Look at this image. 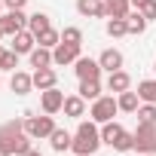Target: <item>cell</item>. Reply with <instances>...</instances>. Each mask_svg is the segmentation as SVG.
<instances>
[{"mask_svg": "<svg viewBox=\"0 0 156 156\" xmlns=\"http://www.w3.org/2000/svg\"><path fill=\"white\" fill-rule=\"evenodd\" d=\"M101 129L95 119H80V126H76V135H73V144H70V153L73 156H92L98 153L101 147Z\"/></svg>", "mask_w": 156, "mask_h": 156, "instance_id": "6da1fadb", "label": "cell"}, {"mask_svg": "<svg viewBox=\"0 0 156 156\" xmlns=\"http://www.w3.org/2000/svg\"><path fill=\"white\" fill-rule=\"evenodd\" d=\"M116 113H119V104H116L113 95H101V98H95V101H92V110H89V116H92L98 126L110 122Z\"/></svg>", "mask_w": 156, "mask_h": 156, "instance_id": "7a4b0ae2", "label": "cell"}, {"mask_svg": "<svg viewBox=\"0 0 156 156\" xmlns=\"http://www.w3.org/2000/svg\"><path fill=\"white\" fill-rule=\"evenodd\" d=\"M55 129H58V126H55V119H52L49 113H43V116H25V132H28L34 141H46Z\"/></svg>", "mask_w": 156, "mask_h": 156, "instance_id": "3957f363", "label": "cell"}, {"mask_svg": "<svg viewBox=\"0 0 156 156\" xmlns=\"http://www.w3.org/2000/svg\"><path fill=\"white\" fill-rule=\"evenodd\" d=\"M135 135V150L138 153H156V122H138Z\"/></svg>", "mask_w": 156, "mask_h": 156, "instance_id": "277c9868", "label": "cell"}, {"mask_svg": "<svg viewBox=\"0 0 156 156\" xmlns=\"http://www.w3.org/2000/svg\"><path fill=\"white\" fill-rule=\"evenodd\" d=\"M25 28H28L25 9H6V16H0V31H3V37H16Z\"/></svg>", "mask_w": 156, "mask_h": 156, "instance_id": "5b68a950", "label": "cell"}, {"mask_svg": "<svg viewBox=\"0 0 156 156\" xmlns=\"http://www.w3.org/2000/svg\"><path fill=\"white\" fill-rule=\"evenodd\" d=\"M101 64H98V58H86V55H80L73 61V73L80 76V80H98L101 76Z\"/></svg>", "mask_w": 156, "mask_h": 156, "instance_id": "8992f818", "label": "cell"}, {"mask_svg": "<svg viewBox=\"0 0 156 156\" xmlns=\"http://www.w3.org/2000/svg\"><path fill=\"white\" fill-rule=\"evenodd\" d=\"M64 92H58V86H52V89H46V92H40V107H43V113H58L61 107H64Z\"/></svg>", "mask_w": 156, "mask_h": 156, "instance_id": "52a82bcc", "label": "cell"}, {"mask_svg": "<svg viewBox=\"0 0 156 156\" xmlns=\"http://www.w3.org/2000/svg\"><path fill=\"white\" fill-rule=\"evenodd\" d=\"M76 58H80V46H73V43H58L55 49H52V64H58V67H64V64H73Z\"/></svg>", "mask_w": 156, "mask_h": 156, "instance_id": "ba28073f", "label": "cell"}, {"mask_svg": "<svg viewBox=\"0 0 156 156\" xmlns=\"http://www.w3.org/2000/svg\"><path fill=\"white\" fill-rule=\"evenodd\" d=\"M34 46H37V37L25 28V31H19L16 37H12V52L16 55H31L34 52Z\"/></svg>", "mask_w": 156, "mask_h": 156, "instance_id": "9c48e42d", "label": "cell"}, {"mask_svg": "<svg viewBox=\"0 0 156 156\" xmlns=\"http://www.w3.org/2000/svg\"><path fill=\"white\" fill-rule=\"evenodd\" d=\"M76 12L83 19H104V0H76Z\"/></svg>", "mask_w": 156, "mask_h": 156, "instance_id": "30bf717a", "label": "cell"}, {"mask_svg": "<svg viewBox=\"0 0 156 156\" xmlns=\"http://www.w3.org/2000/svg\"><path fill=\"white\" fill-rule=\"evenodd\" d=\"M52 86H58V73H55L52 67H37V70H34V89L46 92V89H52Z\"/></svg>", "mask_w": 156, "mask_h": 156, "instance_id": "8fae6325", "label": "cell"}, {"mask_svg": "<svg viewBox=\"0 0 156 156\" xmlns=\"http://www.w3.org/2000/svg\"><path fill=\"white\" fill-rule=\"evenodd\" d=\"M61 110H64V116H70V119H83V116H86V98H83V95H67Z\"/></svg>", "mask_w": 156, "mask_h": 156, "instance_id": "7c38bea8", "label": "cell"}, {"mask_svg": "<svg viewBox=\"0 0 156 156\" xmlns=\"http://www.w3.org/2000/svg\"><path fill=\"white\" fill-rule=\"evenodd\" d=\"M9 89H12L16 95H28V92L34 89V73H25V70H12Z\"/></svg>", "mask_w": 156, "mask_h": 156, "instance_id": "4fadbf2b", "label": "cell"}, {"mask_svg": "<svg viewBox=\"0 0 156 156\" xmlns=\"http://www.w3.org/2000/svg\"><path fill=\"white\" fill-rule=\"evenodd\" d=\"M107 89H110L113 95H119V92L132 89V76H129L126 70H110V73H107Z\"/></svg>", "mask_w": 156, "mask_h": 156, "instance_id": "5bb4252c", "label": "cell"}, {"mask_svg": "<svg viewBox=\"0 0 156 156\" xmlns=\"http://www.w3.org/2000/svg\"><path fill=\"white\" fill-rule=\"evenodd\" d=\"M98 64H101L107 73H110V70H122V52L110 46V49H104V52L98 55Z\"/></svg>", "mask_w": 156, "mask_h": 156, "instance_id": "9a60e30c", "label": "cell"}, {"mask_svg": "<svg viewBox=\"0 0 156 156\" xmlns=\"http://www.w3.org/2000/svg\"><path fill=\"white\" fill-rule=\"evenodd\" d=\"M104 12L107 19H126L132 12V3L129 0H104Z\"/></svg>", "mask_w": 156, "mask_h": 156, "instance_id": "2e32d148", "label": "cell"}, {"mask_svg": "<svg viewBox=\"0 0 156 156\" xmlns=\"http://www.w3.org/2000/svg\"><path fill=\"white\" fill-rule=\"evenodd\" d=\"M116 104H119V110H122V113H135V110L141 107V98H138V92L126 89V92H119V95H116Z\"/></svg>", "mask_w": 156, "mask_h": 156, "instance_id": "e0dca14e", "label": "cell"}, {"mask_svg": "<svg viewBox=\"0 0 156 156\" xmlns=\"http://www.w3.org/2000/svg\"><path fill=\"white\" fill-rule=\"evenodd\" d=\"M49 144H52V150H55V153H64V150H70L73 135H70V132H64V129H55V132L49 135Z\"/></svg>", "mask_w": 156, "mask_h": 156, "instance_id": "ac0fdd59", "label": "cell"}, {"mask_svg": "<svg viewBox=\"0 0 156 156\" xmlns=\"http://www.w3.org/2000/svg\"><path fill=\"white\" fill-rule=\"evenodd\" d=\"M28 58H31V67L34 70L37 67H52V49H46V46H34V52Z\"/></svg>", "mask_w": 156, "mask_h": 156, "instance_id": "d6986e66", "label": "cell"}, {"mask_svg": "<svg viewBox=\"0 0 156 156\" xmlns=\"http://www.w3.org/2000/svg\"><path fill=\"white\" fill-rule=\"evenodd\" d=\"M76 95H83L86 101L101 98V80H80V89H76Z\"/></svg>", "mask_w": 156, "mask_h": 156, "instance_id": "ffe728a7", "label": "cell"}, {"mask_svg": "<svg viewBox=\"0 0 156 156\" xmlns=\"http://www.w3.org/2000/svg\"><path fill=\"white\" fill-rule=\"evenodd\" d=\"M46 28H52V22H49L46 12H34V16H28V31H31L34 37H40Z\"/></svg>", "mask_w": 156, "mask_h": 156, "instance_id": "44dd1931", "label": "cell"}, {"mask_svg": "<svg viewBox=\"0 0 156 156\" xmlns=\"http://www.w3.org/2000/svg\"><path fill=\"white\" fill-rule=\"evenodd\" d=\"M122 132H126V129H122L116 119H110V122H104V126H101V141H104L107 147H113V144H116V138H119Z\"/></svg>", "mask_w": 156, "mask_h": 156, "instance_id": "7402d4cb", "label": "cell"}, {"mask_svg": "<svg viewBox=\"0 0 156 156\" xmlns=\"http://www.w3.org/2000/svg\"><path fill=\"white\" fill-rule=\"evenodd\" d=\"M126 25H129V34H144V31H147V19H144L141 9L129 12V16H126Z\"/></svg>", "mask_w": 156, "mask_h": 156, "instance_id": "603a6c76", "label": "cell"}, {"mask_svg": "<svg viewBox=\"0 0 156 156\" xmlns=\"http://www.w3.org/2000/svg\"><path fill=\"white\" fill-rule=\"evenodd\" d=\"M138 98L144 104H156V80H141L138 83Z\"/></svg>", "mask_w": 156, "mask_h": 156, "instance_id": "cb8c5ba5", "label": "cell"}, {"mask_svg": "<svg viewBox=\"0 0 156 156\" xmlns=\"http://www.w3.org/2000/svg\"><path fill=\"white\" fill-rule=\"evenodd\" d=\"M58 43H61V31H55V28H46L37 37V46H46V49H55Z\"/></svg>", "mask_w": 156, "mask_h": 156, "instance_id": "d4e9b609", "label": "cell"}, {"mask_svg": "<svg viewBox=\"0 0 156 156\" xmlns=\"http://www.w3.org/2000/svg\"><path fill=\"white\" fill-rule=\"evenodd\" d=\"M19 67V55L12 49H3L0 46V70H16Z\"/></svg>", "mask_w": 156, "mask_h": 156, "instance_id": "484cf974", "label": "cell"}, {"mask_svg": "<svg viewBox=\"0 0 156 156\" xmlns=\"http://www.w3.org/2000/svg\"><path fill=\"white\" fill-rule=\"evenodd\" d=\"M126 34H129L126 19H107V37H126Z\"/></svg>", "mask_w": 156, "mask_h": 156, "instance_id": "4316f807", "label": "cell"}, {"mask_svg": "<svg viewBox=\"0 0 156 156\" xmlns=\"http://www.w3.org/2000/svg\"><path fill=\"white\" fill-rule=\"evenodd\" d=\"M113 150H116V153H129V150H135V135H132V132H122V135L116 138Z\"/></svg>", "mask_w": 156, "mask_h": 156, "instance_id": "83f0119b", "label": "cell"}, {"mask_svg": "<svg viewBox=\"0 0 156 156\" xmlns=\"http://www.w3.org/2000/svg\"><path fill=\"white\" fill-rule=\"evenodd\" d=\"M135 113H138V122H156V104H144L141 101V107Z\"/></svg>", "mask_w": 156, "mask_h": 156, "instance_id": "f1b7e54d", "label": "cell"}, {"mask_svg": "<svg viewBox=\"0 0 156 156\" xmlns=\"http://www.w3.org/2000/svg\"><path fill=\"white\" fill-rule=\"evenodd\" d=\"M61 40L80 46V43H83V31H80V28H64V31H61Z\"/></svg>", "mask_w": 156, "mask_h": 156, "instance_id": "f546056e", "label": "cell"}, {"mask_svg": "<svg viewBox=\"0 0 156 156\" xmlns=\"http://www.w3.org/2000/svg\"><path fill=\"white\" fill-rule=\"evenodd\" d=\"M141 12H144V19H147V22H153V19H156V0H150V3H147Z\"/></svg>", "mask_w": 156, "mask_h": 156, "instance_id": "4dcf8cb0", "label": "cell"}, {"mask_svg": "<svg viewBox=\"0 0 156 156\" xmlns=\"http://www.w3.org/2000/svg\"><path fill=\"white\" fill-rule=\"evenodd\" d=\"M25 3H28V0H3L6 9H25Z\"/></svg>", "mask_w": 156, "mask_h": 156, "instance_id": "1f68e13d", "label": "cell"}, {"mask_svg": "<svg viewBox=\"0 0 156 156\" xmlns=\"http://www.w3.org/2000/svg\"><path fill=\"white\" fill-rule=\"evenodd\" d=\"M129 3H132V6H135V9H144V6H147V3H150V0H129Z\"/></svg>", "mask_w": 156, "mask_h": 156, "instance_id": "d6a6232c", "label": "cell"}, {"mask_svg": "<svg viewBox=\"0 0 156 156\" xmlns=\"http://www.w3.org/2000/svg\"><path fill=\"white\" fill-rule=\"evenodd\" d=\"M0 156H12V153H9V147H6L3 141H0Z\"/></svg>", "mask_w": 156, "mask_h": 156, "instance_id": "836d02e7", "label": "cell"}, {"mask_svg": "<svg viewBox=\"0 0 156 156\" xmlns=\"http://www.w3.org/2000/svg\"><path fill=\"white\" fill-rule=\"evenodd\" d=\"M25 156H43V153H40V150H34V147H31V150H28V153H25Z\"/></svg>", "mask_w": 156, "mask_h": 156, "instance_id": "e575fe53", "label": "cell"}, {"mask_svg": "<svg viewBox=\"0 0 156 156\" xmlns=\"http://www.w3.org/2000/svg\"><path fill=\"white\" fill-rule=\"evenodd\" d=\"M138 156H156V153H138Z\"/></svg>", "mask_w": 156, "mask_h": 156, "instance_id": "d590c367", "label": "cell"}, {"mask_svg": "<svg viewBox=\"0 0 156 156\" xmlns=\"http://www.w3.org/2000/svg\"><path fill=\"white\" fill-rule=\"evenodd\" d=\"M0 9H3V0H0Z\"/></svg>", "mask_w": 156, "mask_h": 156, "instance_id": "8d00e7d4", "label": "cell"}, {"mask_svg": "<svg viewBox=\"0 0 156 156\" xmlns=\"http://www.w3.org/2000/svg\"><path fill=\"white\" fill-rule=\"evenodd\" d=\"M0 40H3V31H0Z\"/></svg>", "mask_w": 156, "mask_h": 156, "instance_id": "74e56055", "label": "cell"}, {"mask_svg": "<svg viewBox=\"0 0 156 156\" xmlns=\"http://www.w3.org/2000/svg\"><path fill=\"white\" fill-rule=\"evenodd\" d=\"M153 70H156V64H153Z\"/></svg>", "mask_w": 156, "mask_h": 156, "instance_id": "f35d334b", "label": "cell"}, {"mask_svg": "<svg viewBox=\"0 0 156 156\" xmlns=\"http://www.w3.org/2000/svg\"><path fill=\"white\" fill-rule=\"evenodd\" d=\"M0 83H3V80H0Z\"/></svg>", "mask_w": 156, "mask_h": 156, "instance_id": "ab89813d", "label": "cell"}]
</instances>
